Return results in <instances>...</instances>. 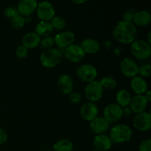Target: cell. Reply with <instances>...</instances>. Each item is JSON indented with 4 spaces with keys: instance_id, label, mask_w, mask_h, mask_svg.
Wrapping results in <instances>:
<instances>
[{
    "instance_id": "cell-1",
    "label": "cell",
    "mask_w": 151,
    "mask_h": 151,
    "mask_svg": "<svg viewBox=\"0 0 151 151\" xmlns=\"http://www.w3.org/2000/svg\"><path fill=\"white\" fill-rule=\"evenodd\" d=\"M137 27L132 22L121 20L117 22L113 29L112 35L114 39L124 44H131L137 40Z\"/></svg>"
},
{
    "instance_id": "cell-2",
    "label": "cell",
    "mask_w": 151,
    "mask_h": 151,
    "mask_svg": "<svg viewBox=\"0 0 151 151\" xmlns=\"http://www.w3.org/2000/svg\"><path fill=\"white\" fill-rule=\"evenodd\" d=\"M133 136V131L129 126L125 124H117L110 130L111 140L113 143L122 144L129 142Z\"/></svg>"
},
{
    "instance_id": "cell-3",
    "label": "cell",
    "mask_w": 151,
    "mask_h": 151,
    "mask_svg": "<svg viewBox=\"0 0 151 151\" xmlns=\"http://www.w3.org/2000/svg\"><path fill=\"white\" fill-rule=\"evenodd\" d=\"M62 52L59 50L52 48L45 50L40 55V62L46 68L56 67L62 60Z\"/></svg>"
},
{
    "instance_id": "cell-4",
    "label": "cell",
    "mask_w": 151,
    "mask_h": 151,
    "mask_svg": "<svg viewBox=\"0 0 151 151\" xmlns=\"http://www.w3.org/2000/svg\"><path fill=\"white\" fill-rule=\"evenodd\" d=\"M131 52L139 60H146L151 55V46L144 40H135L131 44Z\"/></svg>"
},
{
    "instance_id": "cell-5",
    "label": "cell",
    "mask_w": 151,
    "mask_h": 151,
    "mask_svg": "<svg viewBox=\"0 0 151 151\" xmlns=\"http://www.w3.org/2000/svg\"><path fill=\"white\" fill-rule=\"evenodd\" d=\"M104 89L98 81H94L88 83L84 90L85 97L88 102L95 103L102 98Z\"/></svg>"
},
{
    "instance_id": "cell-6",
    "label": "cell",
    "mask_w": 151,
    "mask_h": 151,
    "mask_svg": "<svg viewBox=\"0 0 151 151\" xmlns=\"http://www.w3.org/2000/svg\"><path fill=\"white\" fill-rule=\"evenodd\" d=\"M36 15L41 21L50 22L55 16V10L52 3L49 1H42L38 2L36 9Z\"/></svg>"
},
{
    "instance_id": "cell-7",
    "label": "cell",
    "mask_w": 151,
    "mask_h": 151,
    "mask_svg": "<svg viewBox=\"0 0 151 151\" xmlns=\"http://www.w3.org/2000/svg\"><path fill=\"white\" fill-rule=\"evenodd\" d=\"M76 75L83 82H92L97 77V69L92 64H83L77 69Z\"/></svg>"
},
{
    "instance_id": "cell-8",
    "label": "cell",
    "mask_w": 151,
    "mask_h": 151,
    "mask_svg": "<svg viewBox=\"0 0 151 151\" xmlns=\"http://www.w3.org/2000/svg\"><path fill=\"white\" fill-rule=\"evenodd\" d=\"M122 116V108L116 103H110L103 110V117L109 124L116 123Z\"/></svg>"
},
{
    "instance_id": "cell-9",
    "label": "cell",
    "mask_w": 151,
    "mask_h": 151,
    "mask_svg": "<svg viewBox=\"0 0 151 151\" xmlns=\"http://www.w3.org/2000/svg\"><path fill=\"white\" fill-rule=\"evenodd\" d=\"M133 124L136 129L142 132L149 131L151 128V115L149 112L144 111L137 114L134 118Z\"/></svg>"
},
{
    "instance_id": "cell-10",
    "label": "cell",
    "mask_w": 151,
    "mask_h": 151,
    "mask_svg": "<svg viewBox=\"0 0 151 151\" xmlns=\"http://www.w3.org/2000/svg\"><path fill=\"white\" fill-rule=\"evenodd\" d=\"M64 55L66 59L73 63H78L81 61L85 57V52L81 45L72 44L64 48Z\"/></svg>"
},
{
    "instance_id": "cell-11",
    "label": "cell",
    "mask_w": 151,
    "mask_h": 151,
    "mask_svg": "<svg viewBox=\"0 0 151 151\" xmlns=\"http://www.w3.org/2000/svg\"><path fill=\"white\" fill-rule=\"evenodd\" d=\"M120 70L125 76L128 78H134L138 75L139 66L135 60L131 58H125L120 62Z\"/></svg>"
},
{
    "instance_id": "cell-12",
    "label": "cell",
    "mask_w": 151,
    "mask_h": 151,
    "mask_svg": "<svg viewBox=\"0 0 151 151\" xmlns=\"http://www.w3.org/2000/svg\"><path fill=\"white\" fill-rule=\"evenodd\" d=\"M53 39L56 46L60 48H66L68 46L74 44L75 35L72 31L65 30L56 34Z\"/></svg>"
},
{
    "instance_id": "cell-13",
    "label": "cell",
    "mask_w": 151,
    "mask_h": 151,
    "mask_svg": "<svg viewBox=\"0 0 151 151\" xmlns=\"http://www.w3.org/2000/svg\"><path fill=\"white\" fill-rule=\"evenodd\" d=\"M99 109L97 105L91 102H86L82 105L80 110L81 116L85 120L91 122V120L98 116Z\"/></svg>"
},
{
    "instance_id": "cell-14",
    "label": "cell",
    "mask_w": 151,
    "mask_h": 151,
    "mask_svg": "<svg viewBox=\"0 0 151 151\" xmlns=\"http://www.w3.org/2000/svg\"><path fill=\"white\" fill-rule=\"evenodd\" d=\"M147 104L148 102L145 99L144 94H136L131 97L129 106L132 112L137 114L145 111Z\"/></svg>"
},
{
    "instance_id": "cell-15",
    "label": "cell",
    "mask_w": 151,
    "mask_h": 151,
    "mask_svg": "<svg viewBox=\"0 0 151 151\" xmlns=\"http://www.w3.org/2000/svg\"><path fill=\"white\" fill-rule=\"evenodd\" d=\"M57 86L60 93L69 94L74 88V82L72 77L67 74H62L58 79Z\"/></svg>"
},
{
    "instance_id": "cell-16",
    "label": "cell",
    "mask_w": 151,
    "mask_h": 151,
    "mask_svg": "<svg viewBox=\"0 0 151 151\" xmlns=\"http://www.w3.org/2000/svg\"><path fill=\"white\" fill-rule=\"evenodd\" d=\"M110 124L105 119L103 116H97L89 122V128L94 134H104L109 129Z\"/></svg>"
},
{
    "instance_id": "cell-17",
    "label": "cell",
    "mask_w": 151,
    "mask_h": 151,
    "mask_svg": "<svg viewBox=\"0 0 151 151\" xmlns=\"http://www.w3.org/2000/svg\"><path fill=\"white\" fill-rule=\"evenodd\" d=\"M93 145L94 150L99 151H108L112 147V141L109 136L106 134H99L96 135L93 139Z\"/></svg>"
},
{
    "instance_id": "cell-18",
    "label": "cell",
    "mask_w": 151,
    "mask_h": 151,
    "mask_svg": "<svg viewBox=\"0 0 151 151\" xmlns=\"http://www.w3.org/2000/svg\"><path fill=\"white\" fill-rule=\"evenodd\" d=\"M38 1L36 0H22L19 1L17 4V10L21 16H31L34 11H35Z\"/></svg>"
},
{
    "instance_id": "cell-19",
    "label": "cell",
    "mask_w": 151,
    "mask_h": 151,
    "mask_svg": "<svg viewBox=\"0 0 151 151\" xmlns=\"http://www.w3.org/2000/svg\"><path fill=\"white\" fill-rule=\"evenodd\" d=\"M131 88L136 94H143L147 91L148 85L145 78H141L139 75L131 78Z\"/></svg>"
},
{
    "instance_id": "cell-20",
    "label": "cell",
    "mask_w": 151,
    "mask_h": 151,
    "mask_svg": "<svg viewBox=\"0 0 151 151\" xmlns=\"http://www.w3.org/2000/svg\"><path fill=\"white\" fill-rule=\"evenodd\" d=\"M151 15L147 10H142L134 12L132 23L135 26L146 27L150 23Z\"/></svg>"
},
{
    "instance_id": "cell-21",
    "label": "cell",
    "mask_w": 151,
    "mask_h": 151,
    "mask_svg": "<svg viewBox=\"0 0 151 151\" xmlns=\"http://www.w3.org/2000/svg\"><path fill=\"white\" fill-rule=\"evenodd\" d=\"M83 52L88 54H95L100 50V44L97 40L91 38H87L82 41L81 45Z\"/></svg>"
},
{
    "instance_id": "cell-22",
    "label": "cell",
    "mask_w": 151,
    "mask_h": 151,
    "mask_svg": "<svg viewBox=\"0 0 151 151\" xmlns=\"http://www.w3.org/2000/svg\"><path fill=\"white\" fill-rule=\"evenodd\" d=\"M41 37L35 32H29L22 38V45L27 49H35L40 44Z\"/></svg>"
},
{
    "instance_id": "cell-23",
    "label": "cell",
    "mask_w": 151,
    "mask_h": 151,
    "mask_svg": "<svg viewBox=\"0 0 151 151\" xmlns=\"http://www.w3.org/2000/svg\"><path fill=\"white\" fill-rule=\"evenodd\" d=\"M35 33L40 37H48L52 33L53 28L50 22L40 21L35 25Z\"/></svg>"
},
{
    "instance_id": "cell-24",
    "label": "cell",
    "mask_w": 151,
    "mask_h": 151,
    "mask_svg": "<svg viewBox=\"0 0 151 151\" xmlns=\"http://www.w3.org/2000/svg\"><path fill=\"white\" fill-rule=\"evenodd\" d=\"M131 94L130 91L126 89H120L117 91L116 94V104L120 107L124 108L128 106L131 100Z\"/></svg>"
},
{
    "instance_id": "cell-25",
    "label": "cell",
    "mask_w": 151,
    "mask_h": 151,
    "mask_svg": "<svg viewBox=\"0 0 151 151\" xmlns=\"http://www.w3.org/2000/svg\"><path fill=\"white\" fill-rule=\"evenodd\" d=\"M74 145L70 140L62 139L53 145V151H73Z\"/></svg>"
},
{
    "instance_id": "cell-26",
    "label": "cell",
    "mask_w": 151,
    "mask_h": 151,
    "mask_svg": "<svg viewBox=\"0 0 151 151\" xmlns=\"http://www.w3.org/2000/svg\"><path fill=\"white\" fill-rule=\"evenodd\" d=\"M100 83L103 89L113 90L117 85L116 80L112 76H106L102 78L100 81Z\"/></svg>"
},
{
    "instance_id": "cell-27",
    "label": "cell",
    "mask_w": 151,
    "mask_h": 151,
    "mask_svg": "<svg viewBox=\"0 0 151 151\" xmlns=\"http://www.w3.org/2000/svg\"><path fill=\"white\" fill-rule=\"evenodd\" d=\"M52 27L53 29H56L58 30L64 29L66 25V22L63 17L60 16H55L50 21Z\"/></svg>"
},
{
    "instance_id": "cell-28",
    "label": "cell",
    "mask_w": 151,
    "mask_h": 151,
    "mask_svg": "<svg viewBox=\"0 0 151 151\" xmlns=\"http://www.w3.org/2000/svg\"><path fill=\"white\" fill-rule=\"evenodd\" d=\"M25 23L26 22H25L24 17L19 14L10 20V25H11L12 27L16 29H19L23 27Z\"/></svg>"
},
{
    "instance_id": "cell-29",
    "label": "cell",
    "mask_w": 151,
    "mask_h": 151,
    "mask_svg": "<svg viewBox=\"0 0 151 151\" xmlns=\"http://www.w3.org/2000/svg\"><path fill=\"white\" fill-rule=\"evenodd\" d=\"M151 74V66L150 63H144L139 66L138 75L141 78H149Z\"/></svg>"
},
{
    "instance_id": "cell-30",
    "label": "cell",
    "mask_w": 151,
    "mask_h": 151,
    "mask_svg": "<svg viewBox=\"0 0 151 151\" xmlns=\"http://www.w3.org/2000/svg\"><path fill=\"white\" fill-rule=\"evenodd\" d=\"M39 45L41 46V49H43L44 51L45 50H50V49L53 48V46L55 45L54 39L51 36L44 37L42 39H41Z\"/></svg>"
},
{
    "instance_id": "cell-31",
    "label": "cell",
    "mask_w": 151,
    "mask_h": 151,
    "mask_svg": "<svg viewBox=\"0 0 151 151\" xmlns=\"http://www.w3.org/2000/svg\"><path fill=\"white\" fill-rule=\"evenodd\" d=\"M4 15L6 18L10 19H13L14 17H16V16L19 15V12H18L17 8L14 7H12V6H9V7H6L4 10Z\"/></svg>"
},
{
    "instance_id": "cell-32",
    "label": "cell",
    "mask_w": 151,
    "mask_h": 151,
    "mask_svg": "<svg viewBox=\"0 0 151 151\" xmlns=\"http://www.w3.org/2000/svg\"><path fill=\"white\" fill-rule=\"evenodd\" d=\"M16 55L20 59L25 58L28 55V49L24 47L22 44L19 45L16 50Z\"/></svg>"
},
{
    "instance_id": "cell-33",
    "label": "cell",
    "mask_w": 151,
    "mask_h": 151,
    "mask_svg": "<svg viewBox=\"0 0 151 151\" xmlns=\"http://www.w3.org/2000/svg\"><path fill=\"white\" fill-rule=\"evenodd\" d=\"M139 151H151V139H145L139 144Z\"/></svg>"
},
{
    "instance_id": "cell-34",
    "label": "cell",
    "mask_w": 151,
    "mask_h": 151,
    "mask_svg": "<svg viewBox=\"0 0 151 151\" xmlns=\"http://www.w3.org/2000/svg\"><path fill=\"white\" fill-rule=\"evenodd\" d=\"M69 95V99L70 102L73 104H78L81 103V95L80 93L77 92V91H73L70 93Z\"/></svg>"
},
{
    "instance_id": "cell-35",
    "label": "cell",
    "mask_w": 151,
    "mask_h": 151,
    "mask_svg": "<svg viewBox=\"0 0 151 151\" xmlns=\"http://www.w3.org/2000/svg\"><path fill=\"white\" fill-rule=\"evenodd\" d=\"M134 11L133 10H128L123 14V19L122 20L126 21V22H132L133 17H134Z\"/></svg>"
},
{
    "instance_id": "cell-36",
    "label": "cell",
    "mask_w": 151,
    "mask_h": 151,
    "mask_svg": "<svg viewBox=\"0 0 151 151\" xmlns=\"http://www.w3.org/2000/svg\"><path fill=\"white\" fill-rule=\"evenodd\" d=\"M7 140V134L3 128L0 127V145L4 144Z\"/></svg>"
},
{
    "instance_id": "cell-37",
    "label": "cell",
    "mask_w": 151,
    "mask_h": 151,
    "mask_svg": "<svg viewBox=\"0 0 151 151\" xmlns=\"http://www.w3.org/2000/svg\"><path fill=\"white\" fill-rule=\"evenodd\" d=\"M132 111H131L130 106H126V107L122 108V116H129L132 114Z\"/></svg>"
},
{
    "instance_id": "cell-38",
    "label": "cell",
    "mask_w": 151,
    "mask_h": 151,
    "mask_svg": "<svg viewBox=\"0 0 151 151\" xmlns=\"http://www.w3.org/2000/svg\"><path fill=\"white\" fill-rule=\"evenodd\" d=\"M145 99L147 100V101L148 102H150L151 101V92L149 90H147V91H146L145 93Z\"/></svg>"
},
{
    "instance_id": "cell-39",
    "label": "cell",
    "mask_w": 151,
    "mask_h": 151,
    "mask_svg": "<svg viewBox=\"0 0 151 151\" xmlns=\"http://www.w3.org/2000/svg\"><path fill=\"white\" fill-rule=\"evenodd\" d=\"M86 0H73L72 2L75 3V4H83V3L86 2Z\"/></svg>"
},
{
    "instance_id": "cell-40",
    "label": "cell",
    "mask_w": 151,
    "mask_h": 151,
    "mask_svg": "<svg viewBox=\"0 0 151 151\" xmlns=\"http://www.w3.org/2000/svg\"><path fill=\"white\" fill-rule=\"evenodd\" d=\"M150 36H151V33L150 32H148V33H147V42L148 43V44H151V40H150Z\"/></svg>"
},
{
    "instance_id": "cell-41",
    "label": "cell",
    "mask_w": 151,
    "mask_h": 151,
    "mask_svg": "<svg viewBox=\"0 0 151 151\" xmlns=\"http://www.w3.org/2000/svg\"><path fill=\"white\" fill-rule=\"evenodd\" d=\"M92 151H99V150H92Z\"/></svg>"
},
{
    "instance_id": "cell-42",
    "label": "cell",
    "mask_w": 151,
    "mask_h": 151,
    "mask_svg": "<svg viewBox=\"0 0 151 151\" xmlns=\"http://www.w3.org/2000/svg\"><path fill=\"white\" fill-rule=\"evenodd\" d=\"M45 151H51V150H45Z\"/></svg>"
}]
</instances>
